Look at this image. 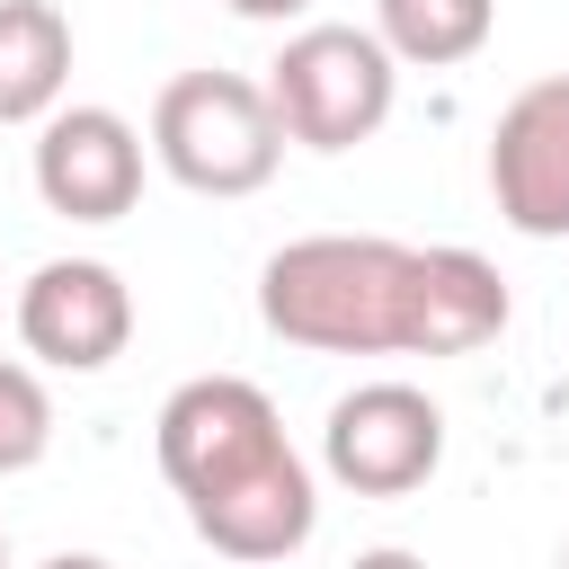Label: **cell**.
Here are the masks:
<instances>
[{
  "label": "cell",
  "instance_id": "13",
  "mask_svg": "<svg viewBox=\"0 0 569 569\" xmlns=\"http://www.w3.org/2000/svg\"><path fill=\"white\" fill-rule=\"evenodd\" d=\"M222 9H231V18H302L311 0H222Z\"/></svg>",
  "mask_w": 569,
  "mask_h": 569
},
{
  "label": "cell",
  "instance_id": "2",
  "mask_svg": "<svg viewBox=\"0 0 569 569\" xmlns=\"http://www.w3.org/2000/svg\"><path fill=\"white\" fill-rule=\"evenodd\" d=\"M151 453H160V480L178 489L196 542H213L222 560H284L311 542L320 525V489H311V462L293 453L276 400L240 373H196L160 400V427H151Z\"/></svg>",
  "mask_w": 569,
  "mask_h": 569
},
{
  "label": "cell",
  "instance_id": "11",
  "mask_svg": "<svg viewBox=\"0 0 569 569\" xmlns=\"http://www.w3.org/2000/svg\"><path fill=\"white\" fill-rule=\"evenodd\" d=\"M44 445H53V400H44V382H36V365L0 356V480H9V471H36Z\"/></svg>",
  "mask_w": 569,
  "mask_h": 569
},
{
  "label": "cell",
  "instance_id": "7",
  "mask_svg": "<svg viewBox=\"0 0 569 569\" xmlns=\"http://www.w3.org/2000/svg\"><path fill=\"white\" fill-rule=\"evenodd\" d=\"M489 196L498 222L525 240H569V71L516 89L489 133Z\"/></svg>",
  "mask_w": 569,
  "mask_h": 569
},
{
  "label": "cell",
  "instance_id": "16",
  "mask_svg": "<svg viewBox=\"0 0 569 569\" xmlns=\"http://www.w3.org/2000/svg\"><path fill=\"white\" fill-rule=\"evenodd\" d=\"M0 569H9V542H0Z\"/></svg>",
  "mask_w": 569,
  "mask_h": 569
},
{
  "label": "cell",
  "instance_id": "1",
  "mask_svg": "<svg viewBox=\"0 0 569 569\" xmlns=\"http://www.w3.org/2000/svg\"><path fill=\"white\" fill-rule=\"evenodd\" d=\"M258 320L311 356H471L507 329V276L480 249L311 231L258 267Z\"/></svg>",
  "mask_w": 569,
  "mask_h": 569
},
{
  "label": "cell",
  "instance_id": "4",
  "mask_svg": "<svg viewBox=\"0 0 569 569\" xmlns=\"http://www.w3.org/2000/svg\"><path fill=\"white\" fill-rule=\"evenodd\" d=\"M267 107L284 124V142L302 151H356L391 124L400 98V62L382 53L373 27H302L284 36V53L267 62Z\"/></svg>",
  "mask_w": 569,
  "mask_h": 569
},
{
  "label": "cell",
  "instance_id": "15",
  "mask_svg": "<svg viewBox=\"0 0 569 569\" xmlns=\"http://www.w3.org/2000/svg\"><path fill=\"white\" fill-rule=\"evenodd\" d=\"M560 569H569V542H560Z\"/></svg>",
  "mask_w": 569,
  "mask_h": 569
},
{
  "label": "cell",
  "instance_id": "6",
  "mask_svg": "<svg viewBox=\"0 0 569 569\" xmlns=\"http://www.w3.org/2000/svg\"><path fill=\"white\" fill-rule=\"evenodd\" d=\"M18 338L53 373H107L133 347V284L107 258H44L18 284Z\"/></svg>",
  "mask_w": 569,
  "mask_h": 569
},
{
  "label": "cell",
  "instance_id": "14",
  "mask_svg": "<svg viewBox=\"0 0 569 569\" xmlns=\"http://www.w3.org/2000/svg\"><path fill=\"white\" fill-rule=\"evenodd\" d=\"M44 569H116V560H98V551H53Z\"/></svg>",
  "mask_w": 569,
  "mask_h": 569
},
{
  "label": "cell",
  "instance_id": "12",
  "mask_svg": "<svg viewBox=\"0 0 569 569\" xmlns=\"http://www.w3.org/2000/svg\"><path fill=\"white\" fill-rule=\"evenodd\" d=\"M347 569H427V560H418V551H400V542H382V551H356Z\"/></svg>",
  "mask_w": 569,
  "mask_h": 569
},
{
  "label": "cell",
  "instance_id": "10",
  "mask_svg": "<svg viewBox=\"0 0 569 569\" xmlns=\"http://www.w3.org/2000/svg\"><path fill=\"white\" fill-rule=\"evenodd\" d=\"M498 27V0H373V36L391 62H418V71H453L489 44Z\"/></svg>",
  "mask_w": 569,
  "mask_h": 569
},
{
  "label": "cell",
  "instance_id": "8",
  "mask_svg": "<svg viewBox=\"0 0 569 569\" xmlns=\"http://www.w3.org/2000/svg\"><path fill=\"white\" fill-rule=\"evenodd\" d=\"M36 196L62 222H124L142 196V133L116 107H53L36 124Z\"/></svg>",
  "mask_w": 569,
  "mask_h": 569
},
{
  "label": "cell",
  "instance_id": "5",
  "mask_svg": "<svg viewBox=\"0 0 569 569\" xmlns=\"http://www.w3.org/2000/svg\"><path fill=\"white\" fill-rule=\"evenodd\" d=\"M320 462L356 498H409L445 462V409L418 382H356L347 400H329Z\"/></svg>",
  "mask_w": 569,
  "mask_h": 569
},
{
  "label": "cell",
  "instance_id": "3",
  "mask_svg": "<svg viewBox=\"0 0 569 569\" xmlns=\"http://www.w3.org/2000/svg\"><path fill=\"white\" fill-rule=\"evenodd\" d=\"M151 160L187 196H258L284 160V124L240 71H178L151 107Z\"/></svg>",
  "mask_w": 569,
  "mask_h": 569
},
{
  "label": "cell",
  "instance_id": "9",
  "mask_svg": "<svg viewBox=\"0 0 569 569\" xmlns=\"http://www.w3.org/2000/svg\"><path fill=\"white\" fill-rule=\"evenodd\" d=\"M71 89V18L53 0H0V124H44Z\"/></svg>",
  "mask_w": 569,
  "mask_h": 569
}]
</instances>
